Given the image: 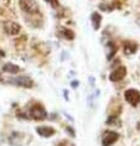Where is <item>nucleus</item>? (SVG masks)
<instances>
[{
	"mask_svg": "<svg viewBox=\"0 0 140 146\" xmlns=\"http://www.w3.org/2000/svg\"><path fill=\"white\" fill-rule=\"evenodd\" d=\"M17 116L24 119H34V120L41 121V120H45L47 118V113H46V109L41 104L36 103L34 105H31L26 113H17Z\"/></svg>",
	"mask_w": 140,
	"mask_h": 146,
	"instance_id": "obj_1",
	"label": "nucleus"
},
{
	"mask_svg": "<svg viewBox=\"0 0 140 146\" xmlns=\"http://www.w3.org/2000/svg\"><path fill=\"white\" fill-rule=\"evenodd\" d=\"M19 5L24 13L30 14V15H36V14L40 13L39 5L36 4L35 0H20Z\"/></svg>",
	"mask_w": 140,
	"mask_h": 146,
	"instance_id": "obj_2",
	"label": "nucleus"
},
{
	"mask_svg": "<svg viewBox=\"0 0 140 146\" xmlns=\"http://www.w3.org/2000/svg\"><path fill=\"white\" fill-rule=\"evenodd\" d=\"M124 98H125V100H127L130 105H133V107H136V105L140 103V92L138 89L130 88V89L125 90Z\"/></svg>",
	"mask_w": 140,
	"mask_h": 146,
	"instance_id": "obj_3",
	"label": "nucleus"
},
{
	"mask_svg": "<svg viewBox=\"0 0 140 146\" xmlns=\"http://www.w3.org/2000/svg\"><path fill=\"white\" fill-rule=\"evenodd\" d=\"M118 139H119V134L115 133V131H112V130L105 131V134L103 135V139H102V145L103 146H112Z\"/></svg>",
	"mask_w": 140,
	"mask_h": 146,
	"instance_id": "obj_4",
	"label": "nucleus"
},
{
	"mask_svg": "<svg viewBox=\"0 0 140 146\" xmlns=\"http://www.w3.org/2000/svg\"><path fill=\"white\" fill-rule=\"evenodd\" d=\"M125 76H127V68L123 67V66H120V67L115 68L109 74V81H112V82H119V81H121V79L125 78Z\"/></svg>",
	"mask_w": 140,
	"mask_h": 146,
	"instance_id": "obj_5",
	"label": "nucleus"
},
{
	"mask_svg": "<svg viewBox=\"0 0 140 146\" xmlns=\"http://www.w3.org/2000/svg\"><path fill=\"white\" fill-rule=\"evenodd\" d=\"M11 82H14L15 86L23 87V88H32L34 87V81L29 77H25V76H21V77L14 78Z\"/></svg>",
	"mask_w": 140,
	"mask_h": 146,
	"instance_id": "obj_6",
	"label": "nucleus"
},
{
	"mask_svg": "<svg viewBox=\"0 0 140 146\" xmlns=\"http://www.w3.org/2000/svg\"><path fill=\"white\" fill-rule=\"evenodd\" d=\"M4 31L6 32L8 35H19V32L21 31V27L19 24L14 23V21H8V23L4 24Z\"/></svg>",
	"mask_w": 140,
	"mask_h": 146,
	"instance_id": "obj_7",
	"label": "nucleus"
},
{
	"mask_svg": "<svg viewBox=\"0 0 140 146\" xmlns=\"http://www.w3.org/2000/svg\"><path fill=\"white\" fill-rule=\"evenodd\" d=\"M36 131H37L39 135H41L42 137H51L56 134V130L53 129L52 126H37L36 127Z\"/></svg>",
	"mask_w": 140,
	"mask_h": 146,
	"instance_id": "obj_8",
	"label": "nucleus"
},
{
	"mask_svg": "<svg viewBox=\"0 0 140 146\" xmlns=\"http://www.w3.org/2000/svg\"><path fill=\"white\" fill-rule=\"evenodd\" d=\"M3 71L6 72V73H10V74H16V73H19L21 69L19 66L14 64V63H5L3 66Z\"/></svg>",
	"mask_w": 140,
	"mask_h": 146,
	"instance_id": "obj_9",
	"label": "nucleus"
},
{
	"mask_svg": "<svg viewBox=\"0 0 140 146\" xmlns=\"http://www.w3.org/2000/svg\"><path fill=\"white\" fill-rule=\"evenodd\" d=\"M136 50H138V43L133 42V41H128L124 43V51L127 54H133L136 52Z\"/></svg>",
	"mask_w": 140,
	"mask_h": 146,
	"instance_id": "obj_10",
	"label": "nucleus"
},
{
	"mask_svg": "<svg viewBox=\"0 0 140 146\" xmlns=\"http://www.w3.org/2000/svg\"><path fill=\"white\" fill-rule=\"evenodd\" d=\"M91 21H92V25H93V29L94 30H98L101 27V23H102V15L98 13H93L91 16Z\"/></svg>",
	"mask_w": 140,
	"mask_h": 146,
	"instance_id": "obj_11",
	"label": "nucleus"
},
{
	"mask_svg": "<svg viewBox=\"0 0 140 146\" xmlns=\"http://www.w3.org/2000/svg\"><path fill=\"white\" fill-rule=\"evenodd\" d=\"M61 34L66 40H73L75 38V32H73L72 30H69V29L62 27L61 29Z\"/></svg>",
	"mask_w": 140,
	"mask_h": 146,
	"instance_id": "obj_12",
	"label": "nucleus"
},
{
	"mask_svg": "<svg viewBox=\"0 0 140 146\" xmlns=\"http://www.w3.org/2000/svg\"><path fill=\"white\" fill-rule=\"evenodd\" d=\"M108 46L110 47V53H109V56H108V60H112V58L114 57V54H115V52H117L118 47L114 45L113 42H108Z\"/></svg>",
	"mask_w": 140,
	"mask_h": 146,
	"instance_id": "obj_13",
	"label": "nucleus"
},
{
	"mask_svg": "<svg viewBox=\"0 0 140 146\" xmlns=\"http://www.w3.org/2000/svg\"><path fill=\"white\" fill-rule=\"evenodd\" d=\"M117 123H119L118 115H110L109 118L107 119V124H108V125H117Z\"/></svg>",
	"mask_w": 140,
	"mask_h": 146,
	"instance_id": "obj_14",
	"label": "nucleus"
},
{
	"mask_svg": "<svg viewBox=\"0 0 140 146\" xmlns=\"http://www.w3.org/2000/svg\"><path fill=\"white\" fill-rule=\"evenodd\" d=\"M99 9L103 10V11H112V10L114 9L113 5H104V4H101L99 5Z\"/></svg>",
	"mask_w": 140,
	"mask_h": 146,
	"instance_id": "obj_15",
	"label": "nucleus"
},
{
	"mask_svg": "<svg viewBox=\"0 0 140 146\" xmlns=\"http://www.w3.org/2000/svg\"><path fill=\"white\" fill-rule=\"evenodd\" d=\"M45 1L49 3V4H51V6H53V8H58V6H60L58 0H45Z\"/></svg>",
	"mask_w": 140,
	"mask_h": 146,
	"instance_id": "obj_16",
	"label": "nucleus"
},
{
	"mask_svg": "<svg viewBox=\"0 0 140 146\" xmlns=\"http://www.w3.org/2000/svg\"><path fill=\"white\" fill-rule=\"evenodd\" d=\"M67 131H69V134H71V135H72V136H73V137H75V136H76V134H75V130H73V129H72V127H67Z\"/></svg>",
	"mask_w": 140,
	"mask_h": 146,
	"instance_id": "obj_17",
	"label": "nucleus"
},
{
	"mask_svg": "<svg viewBox=\"0 0 140 146\" xmlns=\"http://www.w3.org/2000/svg\"><path fill=\"white\" fill-rule=\"evenodd\" d=\"M78 84H79V82H77V81H73V82H72V87H73V88H76V87L78 86Z\"/></svg>",
	"mask_w": 140,
	"mask_h": 146,
	"instance_id": "obj_18",
	"label": "nucleus"
},
{
	"mask_svg": "<svg viewBox=\"0 0 140 146\" xmlns=\"http://www.w3.org/2000/svg\"><path fill=\"white\" fill-rule=\"evenodd\" d=\"M3 57H5V53L3 50H0V58H3Z\"/></svg>",
	"mask_w": 140,
	"mask_h": 146,
	"instance_id": "obj_19",
	"label": "nucleus"
},
{
	"mask_svg": "<svg viewBox=\"0 0 140 146\" xmlns=\"http://www.w3.org/2000/svg\"><path fill=\"white\" fill-rule=\"evenodd\" d=\"M57 146H67V145H66V141H61V144L57 145Z\"/></svg>",
	"mask_w": 140,
	"mask_h": 146,
	"instance_id": "obj_20",
	"label": "nucleus"
}]
</instances>
